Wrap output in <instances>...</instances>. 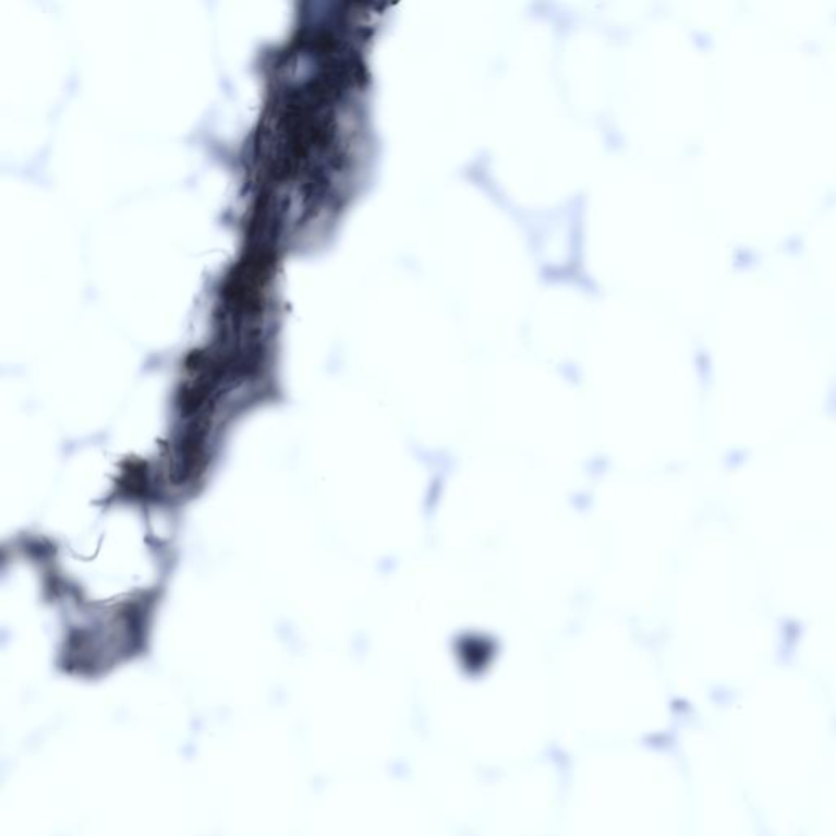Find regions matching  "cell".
I'll return each mask as SVG.
<instances>
[{
  "mask_svg": "<svg viewBox=\"0 0 836 836\" xmlns=\"http://www.w3.org/2000/svg\"><path fill=\"white\" fill-rule=\"evenodd\" d=\"M805 626L801 619L796 616H783L778 619L779 632V658L789 661L795 655L799 642L804 638Z\"/></svg>",
  "mask_w": 836,
  "mask_h": 836,
  "instance_id": "1",
  "label": "cell"
},
{
  "mask_svg": "<svg viewBox=\"0 0 836 836\" xmlns=\"http://www.w3.org/2000/svg\"><path fill=\"white\" fill-rule=\"evenodd\" d=\"M749 448H743V446H734V448L727 449L726 455H724V468H726L727 471H736V469L746 465L747 462H749Z\"/></svg>",
  "mask_w": 836,
  "mask_h": 836,
  "instance_id": "2",
  "label": "cell"
},
{
  "mask_svg": "<svg viewBox=\"0 0 836 836\" xmlns=\"http://www.w3.org/2000/svg\"><path fill=\"white\" fill-rule=\"evenodd\" d=\"M824 414L828 419L836 420V381L828 388L827 398H825Z\"/></svg>",
  "mask_w": 836,
  "mask_h": 836,
  "instance_id": "3",
  "label": "cell"
}]
</instances>
